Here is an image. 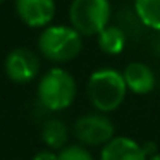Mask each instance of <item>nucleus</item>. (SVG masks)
Segmentation results:
<instances>
[{
    "label": "nucleus",
    "mask_w": 160,
    "mask_h": 160,
    "mask_svg": "<svg viewBox=\"0 0 160 160\" xmlns=\"http://www.w3.org/2000/svg\"><path fill=\"white\" fill-rule=\"evenodd\" d=\"M86 95L91 107L102 114L115 112L126 100V86L122 71L114 67H100L93 71L86 83Z\"/></svg>",
    "instance_id": "nucleus-1"
},
{
    "label": "nucleus",
    "mask_w": 160,
    "mask_h": 160,
    "mask_svg": "<svg viewBox=\"0 0 160 160\" xmlns=\"http://www.w3.org/2000/svg\"><path fill=\"white\" fill-rule=\"evenodd\" d=\"M38 50L50 62H71L83 50V35L72 26L48 24L40 33Z\"/></svg>",
    "instance_id": "nucleus-2"
},
{
    "label": "nucleus",
    "mask_w": 160,
    "mask_h": 160,
    "mask_svg": "<svg viewBox=\"0 0 160 160\" xmlns=\"http://www.w3.org/2000/svg\"><path fill=\"white\" fill-rule=\"evenodd\" d=\"M78 84L67 69L52 67L42 74L38 81L36 97L43 108L50 112H60L69 108L76 100Z\"/></svg>",
    "instance_id": "nucleus-3"
},
{
    "label": "nucleus",
    "mask_w": 160,
    "mask_h": 160,
    "mask_svg": "<svg viewBox=\"0 0 160 160\" xmlns=\"http://www.w3.org/2000/svg\"><path fill=\"white\" fill-rule=\"evenodd\" d=\"M110 19V0H72L69 5V22L83 36H97Z\"/></svg>",
    "instance_id": "nucleus-4"
},
{
    "label": "nucleus",
    "mask_w": 160,
    "mask_h": 160,
    "mask_svg": "<svg viewBox=\"0 0 160 160\" xmlns=\"http://www.w3.org/2000/svg\"><path fill=\"white\" fill-rule=\"evenodd\" d=\"M72 134L78 143L88 148H102L115 136V126L107 114L91 112L74 121Z\"/></svg>",
    "instance_id": "nucleus-5"
},
{
    "label": "nucleus",
    "mask_w": 160,
    "mask_h": 160,
    "mask_svg": "<svg viewBox=\"0 0 160 160\" xmlns=\"http://www.w3.org/2000/svg\"><path fill=\"white\" fill-rule=\"evenodd\" d=\"M4 69L11 81L18 84H26L36 79V76L40 74V69H42V64H40L38 55L33 50L14 48L5 57Z\"/></svg>",
    "instance_id": "nucleus-6"
},
{
    "label": "nucleus",
    "mask_w": 160,
    "mask_h": 160,
    "mask_svg": "<svg viewBox=\"0 0 160 160\" xmlns=\"http://www.w3.org/2000/svg\"><path fill=\"white\" fill-rule=\"evenodd\" d=\"M55 0H16V12L29 28H47L55 18Z\"/></svg>",
    "instance_id": "nucleus-7"
},
{
    "label": "nucleus",
    "mask_w": 160,
    "mask_h": 160,
    "mask_svg": "<svg viewBox=\"0 0 160 160\" xmlns=\"http://www.w3.org/2000/svg\"><path fill=\"white\" fill-rule=\"evenodd\" d=\"M122 76H124L128 91H131L132 95L143 97L155 90V72L145 62H129L122 69Z\"/></svg>",
    "instance_id": "nucleus-8"
},
{
    "label": "nucleus",
    "mask_w": 160,
    "mask_h": 160,
    "mask_svg": "<svg viewBox=\"0 0 160 160\" xmlns=\"http://www.w3.org/2000/svg\"><path fill=\"white\" fill-rule=\"evenodd\" d=\"M100 160H148L141 143L129 136H114L102 146Z\"/></svg>",
    "instance_id": "nucleus-9"
},
{
    "label": "nucleus",
    "mask_w": 160,
    "mask_h": 160,
    "mask_svg": "<svg viewBox=\"0 0 160 160\" xmlns=\"http://www.w3.org/2000/svg\"><path fill=\"white\" fill-rule=\"evenodd\" d=\"M97 45L105 55H121L128 45V33L115 24H108L97 35Z\"/></svg>",
    "instance_id": "nucleus-10"
},
{
    "label": "nucleus",
    "mask_w": 160,
    "mask_h": 160,
    "mask_svg": "<svg viewBox=\"0 0 160 160\" xmlns=\"http://www.w3.org/2000/svg\"><path fill=\"white\" fill-rule=\"evenodd\" d=\"M42 141L50 150H62L69 141V128L60 119H48L42 128Z\"/></svg>",
    "instance_id": "nucleus-11"
},
{
    "label": "nucleus",
    "mask_w": 160,
    "mask_h": 160,
    "mask_svg": "<svg viewBox=\"0 0 160 160\" xmlns=\"http://www.w3.org/2000/svg\"><path fill=\"white\" fill-rule=\"evenodd\" d=\"M132 7L145 28L160 33V0H132Z\"/></svg>",
    "instance_id": "nucleus-12"
},
{
    "label": "nucleus",
    "mask_w": 160,
    "mask_h": 160,
    "mask_svg": "<svg viewBox=\"0 0 160 160\" xmlns=\"http://www.w3.org/2000/svg\"><path fill=\"white\" fill-rule=\"evenodd\" d=\"M59 160H95L88 146H83L79 143L76 145H66L62 150H59Z\"/></svg>",
    "instance_id": "nucleus-13"
},
{
    "label": "nucleus",
    "mask_w": 160,
    "mask_h": 160,
    "mask_svg": "<svg viewBox=\"0 0 160 160\" xmlns=\"http://www.w3.org/2000/svg\"><path fill=\"white\" fill-rule=\"evenodd\" d=\"M31 160H59V152L55 150H50V148H45V150H40L33 155Z\"/></svg>",
    "instance_id": "nucleus-14"
},
{
    "label": "nucleus",
    "mask_w": 160,
    "mask_h": 160,
    "mask_svg": "<svg viewBox=\"0 0 160 160\" xmlns=\"http://www.w3.org/2000/svg\"><path fill=\"white\" fill-rule=\"evenodd\" d=\"M141 146H143V150H145L146 157H152V155H155V153L158 152V148H157V143H155V141H143Z\"/></svg>",
    "instance_id": "nucleus-15"
},
{
    "label": "nucleus",
    "mask_w": 160,
    "mask_h": 160,
    "mask_svg": "<svg viewBox=\"0 0 160 160\" xmlns=\"http://www.w3.org/2000/svg\"><path fill=\"white\" fill-rule=\"evenodd\" d=\"M153 50H155V53L160 57V33H158V36L155 38V42H153Z\"/></svg>",
    "instance_id": "nucleus-16"
},
{
    "label": "nucleus",
    "mask_w": 160,
    "mask_h": 160,
    "mask_svg": "<svg viewBox=\"0 0 160 160\" xmlns=\"http://www.w3.org/2000/svg\"><path fill=\"white\" fill-rule=\"evenodd\" d=\"M148 160H160V152H157L155 155H152V157H148Z\"/></svg>",
    "instance_id": "nucleus-17"
},
{
    "label": "nucleus",
    "mask_w": 160,
    "mask_h": 160,
    "mask_svg": "<svg viewBox=\"0 0 160 160\" xmlns=\"http://www.w3.org/2000/svg\"><path fill=\"white\" fill-rule=\"evenodd\" d=\"M4 2H5V0H0V4H4Z\"/></svg>",
    "instance_id": "nucleus-18"
}]
</instances>
